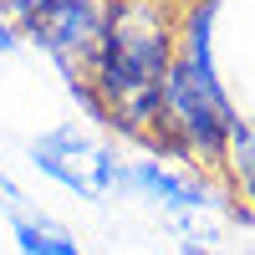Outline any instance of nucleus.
I'll use <instances>...</instances> for the list:
<instances>
[{"mask_svg":"<svg viewBox=\"0 0 255 255\" xmlns=\"http://www.w3.org/2000/svg\"><path fill=\"white\" fill-rule=\"evenodd\" d=\"M209 20H215V0H199L194 15L184 20L174 61L163 72V153H184V158L215 168V163H225L230 123L240 113L215 77Z\"/></svg>","mask_w":255,"mask_h":255,"instance_id":"1","label":"nucleus"},{"mask_svg":"<svg viewBox=\"0 0 255 255\" xmlns=\"http://www.w3.org/2000/svg\"><path fill=\"white\" fill-rule=\"evenodd\" d=\"M31 168L41 179H51L56 189H67L77 199H92V204L118 194V179H123V158L72 118L31 138Z\"/></svg>","mask_w":255,"mask_h":255,"instance_id":"2","label":"nucleus"},{"mask_svg":"<svg viewBox=\"0 0 255 255\" xmlns=\"http://www.w3.org/2000/svg\"><path fill=\"white\" fill-rule=\"evenodd\" d=\"M102 20H108V0H41L20 20V36L46 51L77 92V87H87V72H92V56L102 41Z\"/></svg>","mask_w":255,"mask_h":255,"instance_id":"3","label":"nucleus"},{"mask_svg":"<svg viewBox=\"0 0 255 255\" xmlns=\"http://www.w3.org/2000/svg\"><path fill=\"white\" fill-rule=\"evenodd\" d=\"M0 215H5L10 240H15L20 255H87L72 230L61 225L51 209H41L36 199H26V189H20L10 174H0Z\"/></svg>","mask_w":255,"mask_h":255,"instance_id":"4","label":"nucleus"},{"mask_svg":"<svg viewBox=\"0 0 255 255\" xmlns=\"http://www.w3.org/2000/svg\"><path fill=\"white\" fill-rule=\"evenodd\" d=\"M118 194H138L148 204H158L168 209V215H199V209L209 204V189L199 179H189V174H174V168H163L158 158H133V163H123V179H118Z\"/></svg>","mask_w":255,"mask_h":255,"instance_id":"5","label":"nucleus"},{"mask_svg":"<svg viewBox=\"0 0 255 255\" xmlns=\"http://www.w3.org/2000/svg\"><path fill=\"white\" fill-rule=\"evenodd\" d=\"M225 163H230V174H235V184L245 189V199L255 204V123H250V118H235V123H230Z\"/></svg>","mask_w":255,"mask_h":255,"instance_id":"6","label":"nucleus"},{"mask_svg":"<svg viewBox=\"0 0 255 255\" xmlns=\"http://www.w3.org/2000/svg\"><path fill=\"white\" fill-rule=\"evenodd\" d=\"M20 46H26V36H20V26L10 15H0V56H15Z\"/></svg>","mask_w":255,"mask_h":255,"instance_id":"7","label":"nucleus"},{"mask_svg":"<svg viewBox=\"0 0 255 255\" xmlns=\"http://www.w3.org/2000/svg\"><path fill=\"white\" fill-rule=\"evenodd\" d=\"M36 5H41V0H0V15H10L15 26H20V20H26V15H31Z\"/></svg>","mask_w":255,"mask_h":255,"instance_id":"8","label":"nucleus"}]
</instances>
